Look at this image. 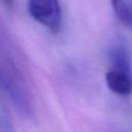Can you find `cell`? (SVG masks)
Here are the masks:
<instances>
[{"label":"cell","mask_w":132,"mask_h":132,"mask_svg":"<svg viewBox=\"0 0 132 132\" xmlns=\"http://www.w3.org/2000/svg\"><path fill=\"white\" fill-rule=\"evenodd\" d=\"M30 15L41 25L57 33L61 27V6L59 0H28Z\"/></svg>","instance_id":"obj_1"},{"label":"cell","mask_w":132,"mask_h":132,"mask_svg":"<svg viewBox=\"0 0 132 132\" xmlns=\"http://www.w3.org/2000/svg\"><path fill=\"white\" fill-rule=\"evenodd\" d=\"M108 89L113 93L127 96L132 93V69L111 68L105 75Z\"/></svg>","instance_id":"obj_2"},{"label":"cell","mask_w":132,"mask_h":132,"mask_svg":"<svg viewBox=\"0 0 132 132\" xmlns=\"http://www.w3.org/2000/svg\"><path fill=\"white\" fill-rule=\"evenodd\" d=\"M108 59L111 68L132 69L130 53L127 46L122 42H118L110 47L108 52Z\"/></svg>","instance_id":"obj_3"},{"label":"cell","mask_w":132,"mask_h":132,"mask_svg":"<svg viewBox=\"0 0 132 132\" xmlns=\"http://www.w3.org/2000/svg\"><path fill=\"white\" fill-rule=\"evenodd\" d=\"M112 9L119 20L128 27H132V6L128 0H110Z\"/></svg>","instance_id":"obj_4"},{"label":"cell","mask_w":132,"mask_h":132,"mask_svg":"<svg viewBox=\"0 0 132 132\" xmlns=\"http://www.w3.org/2000/svg\"><path fill=\"white\" fill-rule=\"evenodd\" d=\"M2 1H3V3H4L6 6H8V7H11L12 4H13V0H2Z\"/></svg>","instance_id":"obj_5"},{"label":"cell","mask_w":132,"mask_h":132,"mask_svg":"<svg viewBox=\"0 0 132 132\" xmlns=\"http://www.w3.org/2000/svg\"><path fill=\"white\" fill-rule=\"evenodd\" d=\"M130 1V4H131V6H132V0H129Z\"/></svg>","instance_id":"obj_6"}]
</instances>
